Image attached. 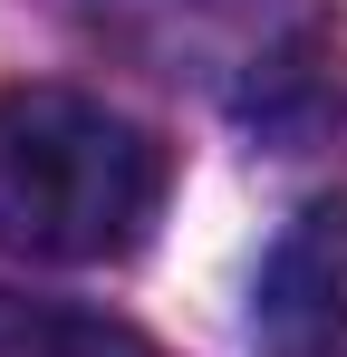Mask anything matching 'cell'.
Returning a JSON list of instances; mask_svg holds the SVG:
<instances>
[{"label": "cell", "mask_w": 347, "mask_h": 357, "mask_svg": "<svg viewBox=\"0 0 347 357\" xmlns=\"http://www.w3.org/2000/svg\"><path fill=\"white\" fill-rule=\"evenodd\" d=\"M174 193V155L155 126L116 116L77 87H10L0 97V251L97 271L135 261Z\"/></svg>", "instance_id": "obj_1"}, {"label": "cell", "mask_w": 347, "mask_h": 357, "mask_svg": "<svg viewBox=\"0 0 347 357\" xmlns=\"http://www.w3.org/2000/svg\"><path fill=\"white\" fill-rule=\"evenodd\" d=\"M270 348H347V203H309L261 271Z\"/></svg>", "instance_id": "obj_2"}, {"label": "cell", "mask_w": 347, "mask_h": 357, "mask_svg": "<svg viewBox=\"0 0 347 357\" xmlns=\"http://www.w3.org/2000/svg\"><path fill=\"white\" fill-rule=\"evenodd\" d=\"M0 357H164V348L116 328V319H87V309H20V299H0Z\"/></svg>", "instance_id": "obj_3"}, {"label": "cell", "mask_w": 347, "mask_h": 357, "mask_svg": "<svg viewBox=\"0 0 347 357\" xmlns=\"http://www.w3.org/2000/svg\"><path fill=\"white\" fill-rule=\"evenodd\" d=\"M270 357H347V348H270Z\"/></svg>", "instance_id": "obj_4"}]
</instances>
